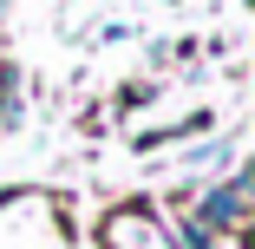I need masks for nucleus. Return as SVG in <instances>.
<instances>
[{
	"mask_svg": "<svg viewBox=\"0 0 255 249\" xmlns=\"http://www.w3.org/2000/svg\"><path fill=\"white\" fill-rule=\"evenodd\" d=\"M0 13H7V0H0Z\"/></svg>",
	"mask_w": 255,
	"mask_h": 249,
	"instance_id": "obj_4",
	"label": "nucleus"
},
{
	"mask_svg": "<svg viewBox=\"0 0 255 249\" xmlns=\"http://www.w3.org/2000/svg\"><path fill=\"white\" fill-rule=\"evenodd\" d=\"M223 158H229V144H210V151H190V158H183V164H196V171H216V164H223Z\"/></svg>",
	"mask_w": 255,
	"mask_h": 249,
	"instance_id": "obj_3",
	"label": "nucleus"
},
{
	"mask_svg": "<svg viewBox=\"0 0 255 249\" xmlns=\"http://www.w3.org/2000/svg\"><path fill=\"white\" fill-rule=\"evenodd\" d=\"M242 210H249V177H236V184L210 190V197H203V210H196V223L210 230V236H216V230H242V223H249Z\"/></svg>",
	"mask_w": 255,
	"mask_h": 249,
	"instance_id": "obj_2",
	"label": "nucleus"
},
{
	"mask_svg": "<svg viewBox=\"0 0 255 249\" xmlns=\"http://www.w3.org/2000/svg\"><path fill=\"white\" fill-rule=\"evenodd\" d=\"M105 249H170V236L157 230L150 210H118L105 223Z\"/></svg>",
	"mask_w": 255,
	"mask_h": 249,
	"instance_id": "obj_1",
	"label": "nucleus"
}]
</instances>
